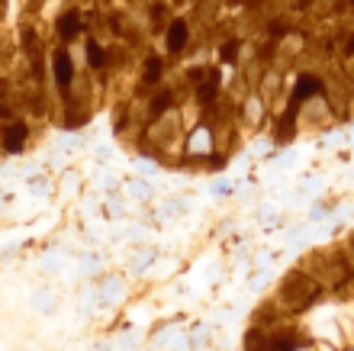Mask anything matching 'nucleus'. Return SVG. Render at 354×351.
<instances>
[{
    "mask_svg": "<svg viewBox=\"0 0 354 351\" xmlns=\"http://www.w3.org/2000/svg\"><path fill=\"white\" fill-rule=\"evenodd\" d=\"M297 268L306 271L309 278L332 296H345L354 290V258H351V251L345 249V242L306 251Z\"/></svg>",
    "mask_w": 354,
    "mask_h": 351,
    "instance_id": "nucleus-1",
    "label": "nucleus"
},
{
    "mask_svg": "<svg viewBox=\"0 0 354 351\" xmlns=\"http://www.w3.org/2000/svg\"><path fill=\"white\" fill-rule=\"evenodd\" d=\"M270 300H274V303H277L280 309L290 316V319H297V316L309 313L313 306L322 303V300H326V290H322L316 280L309 278L306 271L290 268L287 274L280 278V284L274 287Z\"/></svg>",
    "mask_w": 354,
    "mask_h": 351,
    "instance_id": "nucleus-2",
    "label": "nucleus"
},
{
    "mask_svg": "<svg viewBox=\"0 0 354 351\" xmlns=\"http://www.w3.org/2000/svg\"><path fill=\"white\" fill-rule=\"evenodd\" d=\"M270 120H274V113L268 110V103L261 100V93L252 91L245 100H239V126L242 132H258V129H268Z\"/></svg>",
    "mask_w": 354,
    "mask_h": 351,
    "instance_id": "nucleus-3",
    "label": "nucleus"
},
{
    "mask_svg": "<svg viewBox=\"0 0 354 351\" xmlns=\"http://www.w3.org/2000/svg\"><path fill=\"white\" fill-rule=\"evenodd\" d=\"M332 116H335V110L328 107V100L319 93L316 100H309L299 107V132H319L326 129V126H332Z\"/></svg>",
    "mask_w": 354,
    "mask_h": 351,
    "instance_id": "nucleus-4",
    "label": "nucleus"
},
{
    "mask_svg": "<svg viewBox=\"0 0 354 351\" xmlns=\"http://www.w3.org/2000/svg\"><path fill=\"white\" fill-rule=\"evenodd\" d=\"M190 46H194V23H190L187 17H174V23L168 26V33L161 36L165 55H184Z\"/></svg>",
    "mask_w": 354,
    "mask_h": 351,
    "instance_id": "nucleus-5",
    "label": "nucleus"
},
{
    "mask_svg": "<svg viewBox=\"0 0 354 351\" xmlns=\"http://www.w3.org/2000/svg\"><path fill=\"white\" fill-rule=\"evenodd\" d=\"M52 78H55V91L58 93H68L75 87L77 81V68H75V58L68 52V46H58L52 52Z\"/></svg>",
    "mask_w": 354,
    "mask_h": 351,
    "instance_id": "nucleus-6",
    "label": "nucleus"
},
{
    "mask_svg": "<svg viewBox=\"0 0 354 351\" xmlns=\"http://www.w3.org/2000/svg\"><path fill=\"white\" fill-rule=\"evenodd\" d=\"M174 7H171L168 0H149L145 3V33H151V36H165L168 33V26L174 23Z\"/></svg>",
    "mask_w": 354,
    "mask_h": 351,
    "instance_id": "nucleus-7",
    "label": "nucleus"
},
{
    "mask_svg": "<svg viewBox=\"0 0 354 351\" xmlns=\"http://www.w3.org/2000/svg\"><path fill=\"white\" fill-rule=\"evenodd\" d=\"M84 29H87L84 26V10L65 7L62 13H58V19H55V36L62 39V42H77Z\"/></svg>",
    "mask_w": 354,
    "mask_h": 351,
    "instance_id": "nucleus-8",
    "label": "nucleus"
},
{
    "mask_svg": "<svg viewBox=\"0 0 354 351\" xmlns=\"http://www.w3.org/2000/svg\"><path fill=\"white\" fill-rule=\"evenodd\" d=\"M270 136H274V142H280V145H287L293 136H299V110L283 107V110L270 120Z\"/></svg>",
    "mask_w": 354,
    "mask_h": 351,
    "instance_id": "nucleus-9",
    "label": "nucleus"
},
{
    "mask_svg": "<svg viewBox=\"0 0 354 351\" xmlns=\"http://www.w3.org/2000/svg\"><path fill=\"white\" fill-rule=\"evenodd\" d=\"M0 145H3V152H23L29 145V123L17 120L0 126Z\"/></svg>",
    "mask_w": 354,
    "mask_h": 351,
    "instance_id": "nucleus-10",
    "label": "nucleus"
},
{
    "mask_svg": "<svg viewBox=\"0 0 354 351\" xmlns=\"http://www.w3.org/2000/svg\"><path fill=\"white\" fill-rule=\"evenodd\" d=\"M345 249L351 251V258H354V229H351V232H348V235H345Z\"/></svg>",
    "mask_w": 354,
    "mask_h": 351,
    "instance_id": "nucleus-11",
    "label": "nucleus"
},
{
    "mask_svg": "<svg viewBox=\"0 0 354 351\" xmlns=\"http://www.w3.org/2000/svg\"><path fill=\"white\" fill-rule=\"evenodd\" d=\"M65 3H68V7H77V10H81V3H84V0H65Z\"/></svg>",
    "mask_w": 354,
    "mask_h": 351,
    "instance_id": "nucleus-12",
    "label": "nucleus"
},
{
    "mask_svg": "<svg viewBox=\"0 0 354 351\" xmlns=\"http://www.w3.org/2000/svg\"><path fill=\"white\" fill-rule=\"evenodd\" d=\"M348 7H351V10H354V0H348Z\"/></svg>",
    "mask_w": 354,
    "mask_h": 351,
    "instance_id": "nucleus-13",
    "label": "nucleus"
}]
</instances>
